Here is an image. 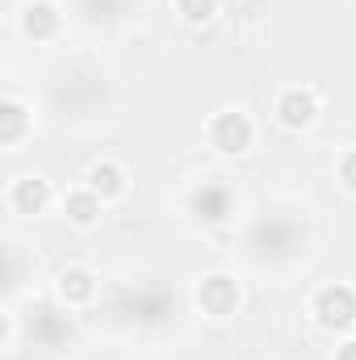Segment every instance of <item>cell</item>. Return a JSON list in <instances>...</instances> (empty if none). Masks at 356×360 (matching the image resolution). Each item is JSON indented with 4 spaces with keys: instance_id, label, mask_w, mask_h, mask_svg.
<instances>
[{
    "instance_id": "obj_15",
    "label": "cell",
    "mask_w": 356,
    "mask_h": 360,
    "mask_svg": "<svg viewBox=\"0 0 356 360\" xmlns=\"http://www.w3.org/2000/svg\"><path fill=\"white\" fill-rule=\"evenodd\" d=\"M336 360H356V340H348V344L336 352Z\"/></svg>"
},
{
    "instance_id": "obj_13",
    "label": "cell",
    "mask_w": 356,
    "mask_h": 360,
    "mask_svg": "<svg viewBox=\"0 0 356 360\" xmlns=\"http://www.w3.org/2000/svg\"><path fill=\"white\" fill-rule=\"evenodd\" d=\"M340 180H344V184L356 193V151H348V155L340 160Z\"/></svg>"
},
{
    "instance_id": "obj_2",
    "label": "cell",
    "mask_w": 356,
    "mask_h": 360,
    "mask_svg": "<svg viewBox=\"0 0 356 360\" xmlns=\"http://www.w3.org/2000/svg\"><path fill=\"white\" fill-rule=\"evenodd\" d=\"M252 122H248V113H239V109H227V113H218L214 122H210V143L222 151V155H243L248 147H252Z\"/></svg>"
},
{
    "instance_id": "obj_9",
    "label": "cell",
    "mask_w": 356,
    "mask_h": 360,
    "mask_svg": "<svg viewBox=\"0 0 356 360\" xmlns=\"http://www.w3.org/2000/svg\"><path fill=\"white\" fill-rule=\"evenodd\" d=\"M101 193L96 188H72L68 197H63V214L76 222V226H92L96 218H101Z\"/></svg>"
},
{
    "instance_id": "obj_4",
    "label": "cell",
    "mask_w": 356,
    "mask_h": 360,
    "mask_svg": "<svg viewBox=\"0 0 356 360\" xmlns=\"http://www.w3.org/2000/svg\"><path fill=\"white\" fill-rule=\"evenodd\" d=\"M314 113H319V96L310 89H285L276 96V117H281V126H289V130L310 126Z\"/></svg>"
},
{
    "instance_id": "obj_5",
    "label": "cell",
    "mask_w": 356,
    "mask_h": 360,
    "mask_svg": "<svg viewBox=\"0 0 356 360\" xmlns=\"http://www.w3.org/2000/svg\"><path fill=\"white\" fill-rule=\"evenodd\" d=\"M46 201H51V188H46V180H38V176H21V180H13V188H8V210L13 214H42Z\"/></svg>"
},
{
    "instance_id": "obj_6",
    "label": "cell",
    "mask_w": 356,
    "mask_h": 360,
    "mask_svg": "<svg viewBox=\"0 0 356 360\" xmlns=\"http://www.w3.org/2000/svg\"><path fill=\"white\" fill-rule=\"evenodd\" d=\"M193 214L201 222H227L231 218V193H227V184H201L193 193Z\"/></svg>"
},
{
    "instance_id": "obj_1",
    "label": "cell",
    "mask_w": 356,
    "mask_h": 360,
    "mask_svg": "<svg viewBox=\"0 0 356 360\" xmlns=\"http://www.w3.org/2000/svg\"><path fill=\"white\" fill-rule=\"evenodd\" d=\"M314 319L327 331H348L356 323V293L348 285H327L314 297Z\"/></svg>"
},
{
    "instance_id": "obj_8",
    "label": "cell",
    "mask_w": 356,
    "mask_h": 360,
    "mask_svg": "<svg viewBox=\"0 0 356 360\" xmlns=\"http://www.w3.org/2000/svg\"><path fill=\"white\" fill-rule=\"evenodd\" d=\"M59 297L63 306H84L96 297V276L89 269H63L59 272Z\"/></svg>"
},
{
    "instance_id": "obj_10",
    "label": "cell",
    "mask_w": 356,
    "mask_h": 360,
    "mask_svg": "<svg viewBox=\"0 0 356 360\" xmlns=\"http://www.w3.org/2000/svg\"><path fill=\"white\" fill-rule=\"evenodd\" d=\"M89 188H96L101 197H122V193H126V172H122L117 164L101 160V164L89 168Z\"/></svg>"
},
{
    "instance_id": "obj_11",
    "label": "cell",
    "mask_w": 356,
    "mask_h": 360,
    "mask_svg": "<svg viewBox=\"0 0 356 360\" xmlns=\"http://www.w3.org/2000/svg\"><path fill=\"white\" fill-rule=\"evenodd\" d=\"M25 126H30V113H25V105H21V101H4V105H0V143H4V147L21 143Z\"/></svg>"
},
{
    "instance_id": "obj_14",
    "label": "cell",
    "mask_w": 356,
    "mask_h": 360,
    "mask_svg": "<svg viewBox=\"0 0 356 360\" xmlns=\"http://www.w3.org/2000/svg\"><path fill=\"white\" fill-rule=\"evenodd\" d=\"M51 327H55V314L42 310V331H51ZM59 335H72V319H59Z\"/></svg>"
},
{
    "instance_id": "obj_7",
    "label": "cell",
    "mask_w": 356,
    "mask_h": 360,
    "mask_svg": "<svg viewBox=\"0 0 356 360\" xmlns=\"http://www.w3.org/2000/svg\"><path fill=\"white\" fill-rule=\"evenodd\" d=\"M59 8L51 4V0H34V4H25V13H21V30L30 34V38H55V30H59Z\"/></svg>"
},
{
    "instance_id": "obj_3",
    "label": "cell",
    "mask_w": 356,
    "mask_h": 360,
    "mask_svg": "<svg viewBox=\"0 0 356 360\" xmlns=\"http://www.w3.org/2000/svg\"><path fill=\"white\" fill-rule=\"evenodd\" d=\"M197 302H201L205 314L227 319V314H235V306H239V285H235L227 272H210V276L197 285Z\"/></svg>"
},
{
    "instance_id": "obj_12",
    "label": "cell",
    "mask_w": 356,
    "mask_h": 360,
    "mask_svg": "<svg viewBox=\"0 0 356 360\" xmlns=\"http://www.w3.org/2000/svg\"><path fill=\"white\" fill-rule=\"evenodd\" d=\"M177 13L189 25H205L218 13V0H177Z\"/></svg>"
}]
</instances>
